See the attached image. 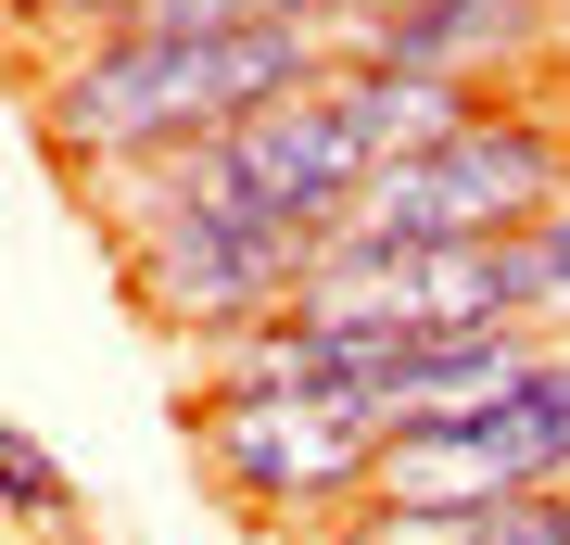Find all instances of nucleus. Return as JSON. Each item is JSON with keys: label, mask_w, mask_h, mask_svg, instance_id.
<instances>
[{"label": "nucleus", "mask_w": 570, "mask_h": 545, "mask_svg": "<svg viewBox=\"0 0 570 545\" xmlns=\"http://www.w3.org/2000/svg\"><path fill=\"white\" fill-rule=\"evenodd\" d=\"M0 507H13V520H39V533L63 520V507H77V495H63V469H51L39 445H26L13 419H0Z\"/></svg>", "instance_id": "9d476101"}, {"label": "nucleus", "mask_w": 570, "mask_h": 545, "mask_svg": "<svg viewBox=\"0 0 570 545\" xmlns=\"http://www.w3.org/2000/svg\"><path fill=\"white\" fill-rule=\"evenodd\" d=\"M127 0H0V26H13L26 51H63V39H89V26H115Z\"/></svg>", "instance_id": "9b49d317"}, {"label": "nucleus", "mask_w": 570, "mask_h": 545, "mask_svg": "<svg viewBox=\"0 0 570 545\" xmlns=\"http://www.w3.org/2000/svg\"><path fill=\"white\" fill-rule=\"evenodd\" d=\"M558 0H381L367 13V64H406V77H456V89H520L546 64Z\"/></svg>", "instance_id": "0eeeda50"}, {"label": "nucleus", "mask_w": 570, "mask_h": 545, "mask_svg": "<svg viewBox=\"0 0 570 545\" xmlns=\"http://www.w3.org/2000/svg\"><path fill=\"white\" fill-rule=\"evenodd\" d=\"M558 483H570V343H532L456 419L381 431V469H367V495H558Z\"/></svg>", "instance_id": "39448f33"}, {"label": "nucleus", "mask_w": 570, "mask_h": 545, "mask_svg": "<svg viewBox=\"0 0 570 545\" xmlns=\"http://www.w3.org/2000/svg\"><path fill=\"white\" fill-rule=\"evenodd\" d=\"M292 304L330 318V330H393V343L520 330V254H508V228L494 242H317Z\"/></svg>", "instance_id": "423d86ee"}, {"label": "nucleus", "mask_w": 570, "mask_h": 545, "mask_svg": "<svg viewBox=\"0 0 570 545\" xmlns=\"http://www.w3.org/2000/svg\"><path fill=\"white\" fill-rule=\"evenodd\" d=\"M102 228H115V266H127V292H140V318L178 330L190 356L292 318V292H305V266L330 242L305 203L254 191L242 165H228V140L115 165L102 178Z\"/></svg>", "instance_id": "f03ea898"}, {"label": "nucleus", "mask_w": 570, "mask_h": 545, "mask_svg": "<svg viewBox=\"0 0 570 545\" xmlns=\"http://www.w3.org/2000/svg\"><path fill=\"white\" fill-rule=\"evenodd\" d=\"M508 254H520V330L570 343V178H558V191L508 228Z\"/></svg>", "instance_id": "1a4fd4ad"}, {"label": "nucleus", "mask_w": 570, "mask_h": 545, "mask_svg": "<svg viewBox=\"0 0 570 545\" xmlns=\"http://www.w3.org/2000/svg\"><path fill=\"white\" fill-rule=\"evenodd\" d=\"M558 178H570V115H546L520 89H482L444 140L367 165V191L330 216V242H494Z\"/></svg>", "instance_id": "20e7f679"}, {"label": "nucleus", "mask_w": 570, "mask_h": 545, "mask_svg": "<svg viewBox=\"0 0 570 545\" xmlns=\"http://www.w3.org/2000/svg\"><path fill=\"white\" fill-rule=\"evenodd\" d=\"M317 64H343L330 26H89L26 64V89H39V140L77 178H115V165L242 127L254 101H279Z\"/></svg>", "instance_id": "f257e3e1"}, {"label": "nucleus", "mask_w": 570, "mask_h": 545, "mask_svg": "<svg viewBox=\"0 0 570 545\" xmlns=\"http://www.w3.org/2000/svg\"><path fill=\"white\" fill-rule=\"evenodd\" d=\"M305 545H570V483L558 495H355Z\"/></svg>", "instance_id": "6e6552de"}, {"label": "nucleus", "mask_w": 570, "mask_h": 545, "mask_svg": "<svg viewBox=\"0 0 570 545\" xmlns=\"http://www.w3.org/2000/svg\"><path fill=\"white\" fill-rule=\"evenodd\" d=\"M190 457L204 483L242 507V520L305 545L317 520H343L381 469V419L343 393H305V381H254V368H204L190 381Z\"/></svg>", "instance_id": "7ed1b4c3"}]
</instances>
